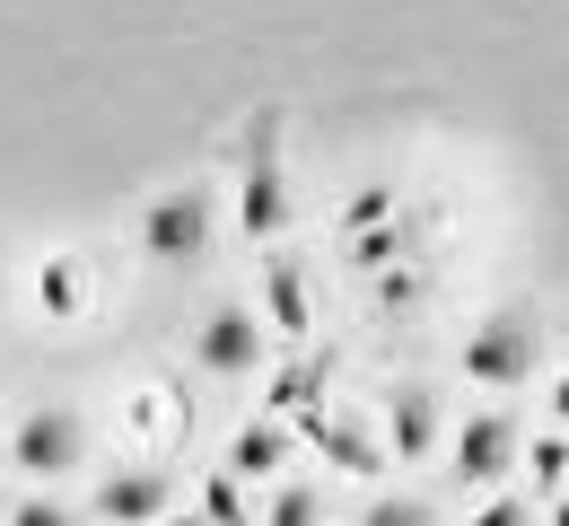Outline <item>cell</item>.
Segmentation results:
<instances>
[{"instance_id": "cell-1", "label": "cell", "mask_w": 569, "mask_h": 526, "mask_svg": "<svg viewBox=\"0 0 569 526\" xmlns=\"http://www.w3.org/2000/svg\"><path fill=\"white\" fill-rule=\"evenodd\" d=\"M237 228L254 246H281L289 228V167H281V115L272 106L246 123V150H237Z\"/></svg>"}, {"instance_id": "cell-2", "label": "cell", "mask_w": 569, "mask_h": 526, "mask_svg": "<svg viewBox=\"0 0 569 526\" xmlns=\"http://www.w3.org/2000/svg\"><path fill=\"white\" fill-rule=\"evenodd\" d=\"M211 220H219L211 185L184 176V185H158V193L141 202V228H132V237H141L149 264H193V255L211 246Z\"/></svg>"}, {"instance_id": "cell-3", "label": "cell", "mask_w": 569, "mask_h": 526, "mask_svg": "<svg viewBox=\"0 0 569 526\" xmlns=\"http://www.w3.org/2000/svg\"><path fill=\"white\" fill-rule=\"evenodd\" d=\"M535 360H543V334H535V316H526V307H491V316L465 334V377H473V386H491V395L526 386Z\"/></svg>"}, {"instance_id": "cell-4", "label": "cell", "mask_w": 569, "mask_h": 526, "mask_svg": "<svg viewBox=\"0 0 569 526\" xmlns=\"http://www.w3.org/2000/svg\"><path fill=\"white\" fill-rule=\"evenodd\" d=\"M263 351H272V325L246 299H219L202 325H193V360L211 377H263Z\"/></svg>"}, {"instance_id": "cell-5", "label": "cell", "mask_w": 569, "mask_h": 526, "mask_svg": "<svg viewBox=\"0 0 569 526\" xmlns=\"http://www.w3.org/2000/svg\"><path fill=\"white\" fill-rule=\"evenodd\" d=\"M79 448H88V430H79L71 404H36V413H18V430H9V465H18L27 483H53V474H71Z\"/></svg>"}, {"instance_id": "cell-6", "label": "cell", "mask_w": 569, "mask_h": 526, "mask_svg": "<svg viewBox=\"0 0 569 526\" xmlns=\"http://www.w3.org/2000/svg\"><path fill=\"white\" fill-rule=\"evenodd\" d=\"M508 465H517V421H508V413H473V421L447 439V474H456L465 492H491Z\"/></svg>"}, {"instance_id": "cell-7", "label": "cell", "mask_w": 569, "mask_h": 526, "mask_svg": "<svg viewBox=\"0 0 569 526\" xmlns=\"http://www.w3.org/2000/svg\"><path fill=\"white\" fill-rule=\"evenodd\" d=\"M167 500H176V483H167L158 465H114V474L97 483V518H114V526H158Z\"/></svg>"}, {"instance_id": "cell-8", "label": "cell", "mask_w": 569, "mask_h": 526, "mask_svg": "<svg viewBox=\"0 0 569 526\" xmlns=\"http://www.w3.org/2000/svg\"><path fill=\"white\" fill-rule=\"evenodd\" d=\"M395 255H403L395 193H386V185H359V193H351V272H386Z\"/></svg>"}, {"instance_id": "cell-9", "label": "cell", "mask_w": 569, "mask_h": 526, "mask_svg": "<svg viewBox=\"0 0 569 526\" xmlns=\"http://www.w3.org/2000/svg\"><path fill=\"white\" fill-rule=\"evenodd\" d=\"M263 325L298 343L307 325H316V299H307V264L289 255V246H263Z\"/></svg>"}, {"instance_id": "cell-10", "label": "cell", "mask_w": 569, "mask_h": 526, "mask_svg": "<svg viewBox=\"0 0 569 526\" xmlns=\"http://www.w3.org/2000/svg\"><path fill=\"white\" fill-rule=\"evenodd\" d=\"M307 439L333 456L351 483H377V474H386V456H395L386 439H368V430H359V421H342V413H307Z\"/></svg>"}, {"instance_id": "cell-11", "label": "cell", "mask_w": 569, "mask_h": 526, "mask_svg": "<svg viewBox=\"0 0 569 526\" xmlns=\"http://www.w3.org/2000/svg\"><path fill=\"white\" fill-rule=\"evenodd\" d=\"M386 448H395V465H412V456L438 448V395H429V386H395V395H386Z\"/></svg>"}, {"instance_id": "cell-12", "label": "cell", "mask_w": 569, "mask_h": 526, "mask_svg": "<svg viewBox=\"0 0 569 526\" xmlns=\"http://www.w3.org/2000/svg\"><path fill=\"white\" fill-rule=\"evenodd\" d=\"M281 456H289V421H281V413H263V421H237V430H228V456H219V465L246 474V483H272Z\"/></svg>"}, {"instance_id": "cell-13", "label": "cell", "mask_w": 569, "mask_h": 526, "mask_svg": "<svg viewBox=\"0 0 569 526\" xmlns=\"http://www.w3.org/2000/svg\"><path fill=\"white\" fill-rule=\"evenodd\" d=\"M36 290H44V316H88V264L79 255H44Z\"/></svg>"}, {"instance_id": "cell-14", "label": "cell", "mask_w": 569, "mask_h": 526, "mask_svg": "<svg viewBox=\"0 0 569 526\" xmlns=\"http://www.w3.org/2000/svg\"><path fill=\"white\" fill-rule=\"evenodd\" d=\"M325 377H333V360H289L281 377H272V413H325Z\"/></svg>"}, {"instance_id": "cell-15", "label": "cell", "mask_w": 569, "mask_h": 526, "mask_svg": "<svg viewBox=\"0 0 569 526\" xmlns=\"http://www.w3.org/2000/svg\"><path fill=\"white\" fill-rule=\"evenodd\" d=\"M202 518L211 526H254V500H246V474H202Z\"/></svg>"}, {"instance_id": "cell-16", "label": "cell", "mask_w": 569, "mask_h": 526, "mask_svg": "<svg viewBox=\"0 0 569 526\" xmlns=\"http://www.w3.org/2000/svg\"><path fill=\"white\" fill-rule=\"evenodd\" d=\"M526 465H535V492H543V500H561V483H569V430H561V439H535Z\"/></svg>"}, {"instance_id": "cell-17", "label": "cell", "mask_w": 569, "mask_h": 526, "mask_svg": "<svg viewBox=\"0 0 569 526\" xmlns=\"http://www.w3.org/2000/svg\"><path fill=\"white\" fill-rule=\"evenodd\" d=\"M263 526H325V500H316L307 483H281L272 509H263Z\"/></svg>"}, {"instance_id": "cell-18", "label": "cell", "mask_w": 569, "mask_h": 526, "mask_svg": "<svg viewBox=\"0 0 569 526\" xmlns=\"http://www.w3.org/2000/svg\"><path fill=\"white\" fill-rule=\"evenodd\" d=\"M359 526H429V500H368Z\"/></svg>"}, {"instance_id": "cell-19", "label": "cell", "mask_w": 569, "mask_h": 526, "mask_svg": "<svg viewBox=\"0 0 569 526\" xmlns=\"http://www.w3.org/2000/svg\"><path fill=\"white\" fill-rule=\"evenodd\" d=\"M465 526H535V500H517V492H499V500H482Z\"/></svg>"}, {"instance_id": "cell-20", "label": "cell", "mask_w": 569, "mask_h": 526, "mask_svg": "<svg viewBox=\"0 0 569 526\" xmlns=\"http://www.w3.org/2000/svg\"><path fill=\"white\" fill-rule=\"evenodd\" d=\"M9 526H71V509H62L53 492H36V500H18V509H9Z\"/></svg>"}, {"instance_id": "cell-21", "label": "cell", "mask_w": 569, "mask_h": 526, "mask_svg": "<svg viewBox=\"0 0 569 526\" xmlns=\"http://www.w3.org/2000/svg\"><path fill=\"white\" fill-rule=\"evenodd\" d=\"M377 299H386V307H412V299H421V272H403V264L377 272Z\"/></svg>"}, {"instance_id": "cell-22", "label": "cell", "mask_w": 569, "mask_h": 526, "mask_svg": "<svg viewBox=\"0 0 569 526\" xmlns=\"http://www.w3.org/2000/svg\"><path fill=\"white\" fill-rule=\"evenodd\" d=\"M552 421H561V430H569V369L552 377Z\"/></svg>"}, {"instance_id": "cell-23", "label": "cell", "mask_w": 569, "mask_h": 526, "mask_svg": "<svg viewBox=\"0 0 569 526\" xmlns=\"http://www.w3.org/2000/svg\"><path fill=\"white\" fill-rule=\"evenodd\" d=\"M158 526H211V518H202V509H193V518H176V509H167V518H158Z\"/></svg>"}, {"instance_id": "cell-24", "label": "cell", "mask_w": 569, "mask_h": 526, "mask_svg": "<svg viewBox=\"0 0 569 526\" xmlns=\"http://www.w3.org/2000/svg\"><path fill=\"white\" fill-rule=\"evenodd\" d=\"M552 526H569V500H552Z\"/></svg>"}, {"instance_id": "cell-25", "label": "cell", "mask_w": 569, "mask_h": 526, "mask_svg": "<svg viewBox=\"0 0 569 526\" xmlns=\"http://www.w3.org/2000/svg\"><path fill=\"white\" fill-rule=\"evenodd\" d=\"M0 299H9V272H0Z\"/></svg>"}]
</instances>
